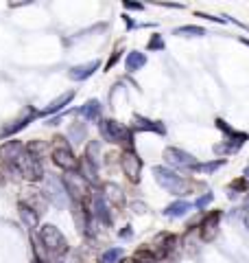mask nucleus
Masks as SVG:
<instances>
[{
	"label": "nucleus",
	"mask_w": 249,
	"mask_h": 263,
	"mask_svg": "<svg viewBox=\"0 0 249 263\" xmlns=\"http://www.w3.org/2000/svg\"><path fill=\"white\" fill-rule=\"evenodd\" d=\"M103 197H105L107 204H112V206H122V204H125V193H122V189L118 184H112V182L105 184Z\"/></svg>",
	"instance_id": "obj_16"
},
{
	"label": "nucleus",
	"mask_w": 249,
	"mask_h": 263,
	"mask_svg": "<svg viewBox=\"0 0 249 263\" xmlns=\"http://www.w3.org/2000/svg\"><path fill=\"white\" fill-rule=\"evenodd\" d=\"M219 219H221V213L214 211L210 215H205L203 224H201V237L205 241H212L217 237V228H219Z\"/></svg>",
	"instance_id": "obj_13"
},
{
	"label": "nucleus",
	"mask_w": 249,
	"mask_h": 263,
	"mask_svg": "<svg viewBox=\"0 0 249 263\" xmlns=\"http://www.w3.org/2000/svg\"><path fill=\"white\" fill-rule=\"evenodd\" d=\"M72 99H74V90H68V92H64V95H59L57 99H53V101L48 103L44 110H42V114H55V112H59V110H64L66 105L72 101Z\"/></svg>",
	"instance_id": "obj_18"
},
{
	"label": "nucleus",
	"mask_w": 249,
	"mask_h": 263,
	"mask_svg": "<svg viewBox=\"0 0 249 263\" xmlns=\"http://www.w3.org/2000/svg\"><path fill=\"white\" fill-rule=\"evenodd\" d=\"M35 114H37L35 110H31V108H29L18 121H13V125H7V127L3 129V136H9V134H13V132H18V129H22V127H27L29 123L33 121V117H35Z\"/></svg>",
	"instance_id": "obj_19"
},
{
	"label": "nucleus",
	"mask_w": 249,
	"mask_h": 263,
	"mask_svg": "<svg viewBox=\"0 0 249 263\" xmlns=\"http://www.w3.org/2000/svg\"><path fill=\"white\" fill-rule=\"evenodd\" d=\"M225 160H214V162H208V164H199L197 171H203V174H212V171H217L219 167H223Z\"/></svg>",
	"instance_id": "obj_29"
},
{
	"label": "nucleus",
	"mask_w": 249,
	"mask_h": 263,
	"mask_svg": "<svg viewBox=\"0 0 249 263\" xmlns=\"http://www.w3.org/2000/svg\"><path fill=\"white\" fill-rule=\"evenodd\" d=\"M240 42H243L245 46H249V40H247V37H243V40H240Z\"/></svg>",
	"instance_id": "obj_36"
},
{
	"label": "nucleus",
	"mask_w": 249,
	"mask_h": 263,
	"mask_svg": "<svg viewBox=\"0 0 249 263\" xmlns=\"http://www.w3.org/2000/svg\"><path fill=\"white\" fill-rule=\"evenodd\" d=\"M134 129H147V132H155V134H166V127L164 123L160 121H149L144 117H140V114H136L134 117Z\"/></svg>",
	"instance_id": "obj_17"
},
{
	"label": "nucleus",
	"mask_w": 249,
	"mask_h": 263,
	"mask_svg": "<svg viewBox=\"0 0 249 263\" xmlns=\"http://www.w3.org/2000/svg\"><path fill=\"white\" fill-rule=\"evenodd\" d=\"M240 149V145L238 143H230V141H223L219 145H214V154L217 156H227V154H234Z\"/></svg>",
	"instance_id": "obj_26"
},
{
	"label": "nucleus",
	"mask_w": 249,
	"mask_h": 263,
	"mask_svg": "<svg viewBox=\"0 0 249 263\" xmlns=\"http://www.w3.org/2000/svg\"><path fill=\"white\" fill-rule=\"evenodd\" d=\"M46 197L59 209H64L66 204H68V193H66L64 182H59V180L53 178V176L46 180Z\"/></svg>",
	"instance_id": "obj_8"
},
{
	"label": "nucleus",
	"mask_w": 249,
	"mask_h": 263,
	"mask_svg": "<svg viewBox=\"0 0 249 263\" xmlns=\"http://www.w3.org/2000/svg\"><path fill=\"white\" fill-rule=\"evenodd\" d=\"M79 114L86 121H96L98 117H101V103L96 101V99H92V101H88L86 105H81L79 108Z\"/></svg>",
	"instance_id": "obj_20"
},
{
	"label": "nucleus",
	"mask_w": 249,
	"mask_h": 263,
	"mask_svg": "<svg viewBox=\"0 0 249 263\" xmlns=\"http://www.w3.org/2000/svg\"><path fill=\"white\" fill-rule=\"evenodd\" d=\"M136 263H155V257L151 252H147V250H138L136 252V257H134Z\"/></svg>",
	"instance_id": "obj_30"
},
{
	"label": "nucleus",
	"mask_w": 249,
	"mask_h": 263,
	"mask_svg": "<svg viewBox=\"0 0 249 263\" xmlns=\"http://www.w3.org/2000/svg\"><path fill=\"white\" fill-rule=\"evenodd\" d=\"M53 160L57 167H61L66 171H72L74 167H77V158H74L72 149L68 147V143H66V138H55V145H53Z\"/></svg>",
	"instance_id": "obj_6"
},
{
	"label": "nucleus",
	"mask_w": 249,
	"mask_h": 263,
	"mask_svg": "<svg viewBox=\"0 0 249 263\" xmlns=\"http://www.w3.org/2000/svg\"><path fill=\"white\" fill-rule=\"evenodd\" d=\"M210 202H212V193H205V195H201V197H199V200L195 202V206H197V209H203V206H208Z\"/></svg>",
	"instance_id": "obj_32"
},
{
	"label": "nucleus",
	"mask_w": 249,
	"mask_h": 263,
	"mask_svg": "<svg viewBox=\"0 0 249 263\" xmlns=\"http://www.w3.org/2000/svg\"><path fill=\"white\" fill-rule=\"evenodd\" d=\"M98 129H101V136L103 141L107 143H122V145H131V132L120 125L118 121H101V125H98Z\"/></svg>",
	"instance_id": "obj_4"
},
{
	"label": "nucleus",
	"mask_w": 249,
	"mask_h": 263,
	"mask_svg": "<svg viewBox=\"0 0 249 263\" xmlns=\"http://www.w3.org/2000/svg\"><path fill=\"white\" fill-rule=\"evenodd\" d=\"M15 169H18V171H20V176H22L24 180H29V182H37V180H42V174H44L39 158L31 156L29 152L20 158V162L15 164Z\"/></svg>",
	"instance_id": "obj_7"
},
{
	"label": "nucleus",
	"mask_w": 249,
	"mask_h": 263,
	"mask_svg": "<svg viewBox=\"0 0 249 263\" xmlns=\"http://www.w3.org/2000/svg\"><path fill=\"white\" fill-rule=\"evenodd\" d=\"M164 160L175 169H181V171H197L199 169V162L193 154H188L179 147H166L164 149Z\"/></svg>",
	"instance_id": "obj_3"
},
{
	"label": "nucleus",
	"mask_w": 249,
	"mask_h": 263,
	"mask_svg": "<svg viewBox=\"0 0 249 263\" xmlns=\"http://www.w3.org/2000/svg\"><path fill=\"white\" fill-rule=\"evenodd\" d=\"M131 235H134V230H131V226H127V228H125L122 233H120V237H125V239H127V237H131Z\"/></svg>",
	"instance_id": "obj_34"
},
{
	"label": "nucleus",
	"mask_w": 249,
	"mask_h": 263,
	"mask_svg": "<svg viewBox=\"0 0 249 263\" xmlns=\"http://www.w3.org/2000/svg\"><path fill=\"white\" fill-rule=\"evenodd\" d=\"M125 9H134V11H140V9H142V5H138V3H125Z\"/></svg>",
	"instance_id": "obj_33"
},
{
	"label": "nucleus",
	"mask_w": 249,
	"mask_h": 263,
	"mask_svg": "<svg viewBox=\"0 0 249 263\" xmlns=\"http://www.w3.org/2000/svg\"><path fill=\"white\" fill-rule=\"evenodd\" d=\"M134 209H136V213H144L147 211L144 204H134Z\"/></svg>",
	"instance_id": "obj_35"
},
{
	"label": "nucleus",
	"mask_w": 249,
	"mask_h": 263,
	"mask_svg": "<svg viewBox=\"0 0 249 263\" xmlns=\"http://www.w3.org/2000/svg\"><path fill=\"white\" fill-rule=\"evenodd\" d=\"M144 64H147V55H144V53H140V51H131V53H127L125 66H127V70H129V72L140 70Z\"/></svg>",
	"instance_id": "obj_21"
},
{
	"label": "nucleus",
	"mask_w": 249,
	"mask_h": 263,
	"mask_svg": "<svg viewBox=\"0 0 249 263\" xmlns=\"http://www.w3.org/2000/svg\"><path fill=\"white\" fill-rule=\"evenodd\" d=\"M245 178H249V167H247V169H245Z\"/></svg>",
	"instance_id": "obj_37"
},
{
	"label": "nucleus",
	"mask_w": 249,
	"mask_h": 263,
	"mask_svg": "<svg viewBox=\"0 0 249 263\" xmlns=\"http://www.w3.org/2000/svg\"><path fill=\"white\" fill-rule=\"evenodd\" d=\"M39 239H42V243L46 246L48 254H55V257H59V254H64L66 250H68V241H66V237L61 235V230L57 226H53V224L42 226Z\"/></svg>",
	"instance_id": "obj_2"
},
{
	"label": "nucleus",
	"mask_w": 249,
	"mask_h": 263,
	"mask_svg": "<svg viewBox=\"0 0 249 263\" xmlns=\"http://www.w3.org/2000/svg\"><path fill=\"white\" fill-rule=\"evenodd\" d=\"M175 35H184V37H201V35H205V29L195 27V24H188V27H179V29H175Z\"/></svg>",
	"instance_id": "obj_24"
},
{
	"label": "nucleus",
	"mask_w": 249,
	"mask_h": 263,
	"mask_svg": "<svg viewBox=\"0 0 249 263\" xmlns=\"http://www.w3.org/2000/svg\"><path fill=\"white\" fill-rule=\"evenodd\" d=\"M64 186H66V193H68L70 197H74L77 202H83L86 197L90 195V184L88 180L83 178L81 174H74V171H66L64 176Z\"/></svg>",
	"instance_id": "obj_5"
},
{
	"label": "nucleus",
	"mask_w": 249,
	"mask_h": 263,
	"mask_svg": "<svg viewBox=\"0 0 249 263\" xmlns=\"http://www.w3.org/2000/svg\"><path fill=\"white\" fill-rule=\"evenodd\" d=\"M122 171L127 174L131 182H140V174H142V160L136 152H125L122 154Z\"/></svg>",
	"instance_id": "obj_10"
},
{
	"label": "nucleus",
	"mask_w": 249,
	"mask_h": 263,
	"mask_svg": "<svg viewBox=\"0 0 249 263\" xmlns=\"http://www.w3.org/2000/svg\"><path fill=\"white\" fill-rule=\"evenodd\" d=\"M122 257V248H110L103 252L101 263H118V259Z\"/></svg>",
	"instance_id": "obj_27"
},
{
	"label": "nucleus",
	"mask_w": 249,
	"mask_h": 263,
	"mask_svg": "<svg viewBox=\"0 0 249 263\" xmlns=\"http://www.w3.org/2000/svg\"><path fill=\"white\" fill-rule=\"evenodd\" d=\"M153 174H155L157 184L164 186L166 191L173 195H188L193 191V184H190L186 178H181L179 174H175V171H171V169H164L162 164L153 167Z\"/></svg>",
	"instance_id": "obj_1"
},
{
	"label": "nucleus",
	"mask_w": 249,
	"mask_h": 263,
	"mask_svg": "<svg viewBox=\"0 0 249 263\" xmlns=\"http://www.w3.org/2000/svg\"><path fill=\"white\" fill-rule=\"evenodd\" d=\"M20 217H22V221L27 224L29 228H35L37 226V213L33 211V209H29V206H24V204H20Z\"/></svg>",
	"instance_id": "obj_23"
},
{
	"label": "nucleus",
	"mask_w": 249,
	"mask_h": 263,
	"mask_svg": "<svg viewBox=\"0 0 249 263\" xmlns=\"http://www.w3.org/2000/svg\"><path fill=\"white\" fill-rule=\"evenodd\" d=\"M214 123H217V127L223 132V134H225V141H230V143H234V141H236L238 145H243V143L247 141V138H249V136L245 134V132H238V129H234V127H230L223 119H217Z\"/></svg>",
	"instance_id": "obj_15"
},
{
	"label": "nucleus",
	"mask_w": 249,
	"mask_h": 263,
	"mask_svg": "<svg viewBox=\"0 0 249 263\" xmlns=\"http://www.w3.org/2000/svg\"><path fill=\"white\" fill-rule=\"evenodd\" d=\"M92 217L103 221V224H110L112 217H110V206H107L103 193H94L92 195Z\"/></svg>",
	"instance_id": "obj_11"
},
{
	"label": "nucleus",
	"mask_w": 249,
	"mask_h": 263,
	"mask_svg": "<svg viewBox=\"0 0 249 263\" xmlns=\"http://www.w3.org/2000/svg\"><path fill=\"white\" fill-rule=\"evenodd\" d=\"M81 176L88 180V182H96V164L92 160L83 158L81 160Z\"/></svg>",
	"instance_id": "obj_22"
},
{
	"label": "nucleus",
	"mask_w": 249,
	"mask_h": 263,
	"mask_svg": "<svg viewBox=\"0 0 249 263\" xmlns=\"http://www.w3.org/2000/svg\"><path fill=\"white\" fill-rule=\"evenodd\" d=\"M70 136L74 138V143H81L83 138H86V127L83 125H72L70 127Z\"/></svg>",
	"instance_id": "obj_31"
},
{
	"label": "nucleus",
	"mask_w": 249,
	"mask_h": 263,
	"mask_svg": "<svg viewBox=\"0 0 249 263\" xmlns=\"http://www.w3.org/2000/svg\"><path fill=\"white\" fill-rule=\"evenodd\" d=\"M33 246H35V257H37V261H39V263H46L48 259H51V254H48L46 246L42 243L39 235H33Z\"/></svg>",
	"instance_id": "obj_25"
},
{
	"label": "nucleus",
	"mask_w": 249,
	"mask_h": 263,
	"mask_svg": "<svg viewBox=\"0 0 249 263\" xmlns=\"http://www.w3.org/2000/svg\"><path fill=\"white\" fill-rule=\"evenodd\" d=\"M98 66H101V62H88V64H81V66H74V68L68 70V77L72 81H83V79H88V77H92L94 75V70H98Z\"/></svg>",
	"instance_id": "obj_12"
},
{
	"label": "nucleus",
	"mask_w": 249,
	"mask_h": 263,
	"mask_svg": "<svg viewBox=\"0 0 249 263\" xmlns=\"http://www.w3.org/2000/svg\"><path fill=\"white\" fill-rule=\"evenodd\" d=\"M190 211H193V204H190L188 200H177V202H173L164 209V215L171 217V219H181V217H186Z\"/></svg>",
	"instance_id": "obj_14"
},
{
	"label": "nucleus",
	"mask_w": 249,
	"mask_h": 263,
	"mask_svg": "<svg viewBox=\"0 0 249 263\" xmlns=\"http://www.w3.org/2000/svg\"><path fill=\"white\" fill-rule=\"evenodd\" d=\"M27 154V149H24V145L20 141H7L5 145H0V160L7 162V164H18L20 158Z\"/></svg>",
	"instance_id": "obj_9"
},
{
	"label": "nucleus",
	"mask_w": 249,
	"mask_h": 263,
	"mask_svg": "<svg viewBox=\"0 0 249 263\" xmlns=\"http://www.w3.org/2000/svg\"><path fill=\"white\" fill-rule=\"evenodd\" d=\"M164 46H166V44H164V40H162L160 33H155V35L149 40V44H147L149 51H164Z\"/></svg>",
	"instance_id": "obj_28"
}]
</instances>
